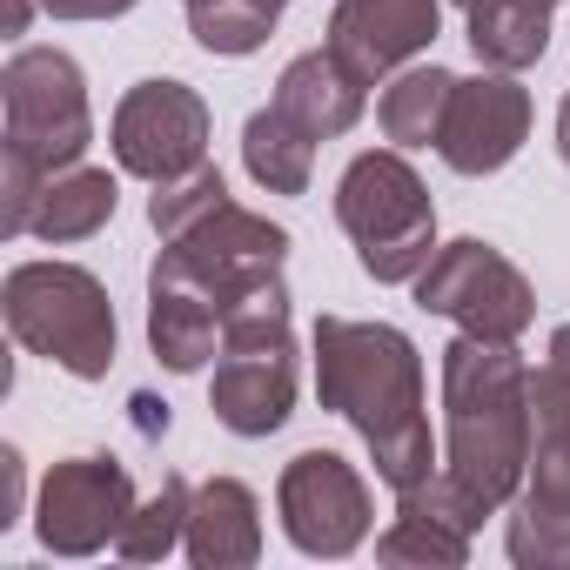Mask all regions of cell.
<instances>
[{
	"instance_id": "cell-1",
	"label": "cell",
	"mask_w": 570,
	"mask_h": 570,
	"mask_svg": "<svg viewBox=\"0 0 570 570\" xmlns=\"http://www.w3.org/2000/svg\"><path fill=\"white\" fill-rule=\"evenodd\" d=\"M309 350H316L323 410H336L363 436V450L390 490H410L430 470H443L436 443H430V416H423V356L396 323L323 316Z\"/></svg>"
},
{
	"instance_id": "cell-2",
	"label": "cell",
	"mask_w": 570,
	"mask_h": 570,
	"mask_svg": "<svg viewBox=\"0 0 570 570\" xmlns=\"http://www.w3.org/2000/svg\"><path fill=\"white\" fill-rule=\"evenodd\" d=\"M530 363L517 356V343H483L456 330V343L443 350V470L497 517L530 476Z\"/></svg>"
},
{
	"instance_id": "cell-3",
	"label": "cell",
	"mask_w": 570,
	"mask_h": 570,
	"mask_svg": "<svg viewBox=\"0 0 570 570\" xmlns=\"http://www.w3.org/2000/svg\"><path fill=\"white\" fill-rule=\"evenodd\" d=\"M0 309H8V336L68 370L75 383H101L115 370V303H108V282L81 262H21L0 289Z\"/></svg>"
},
{
	"instance_id": "cell-4",
	"label": "cell",
	"mask_w": 570,
	"mask_h": 570,
	"mask_svg": "<svg viewBox=\"0 0 570 570\" xmlns=\"http://www.w3.org/2000/svg\"><path fill=\"white\" fill-rule=\"evenodd\" d=\"M336 222L356 242V262L370 282L396 289L416 282L436 262V202L423 188V175L403 161V148H370L343 168L336 181Z\"/></svg>"
},
{
	"instance_id": "cell-5",
	"label": "cell",
	"mask_w": 570,
	"mask_h": 570,
	"mask_svg": "<svg viewBox=\"0 0 570 570\" xmlns=\"http://www.w3.org/2000/svg\"><path fill=\"white\" fill-rule=\"evenodd\" d=\"M0 108H8V148L28 155L35 168L61 175L81 168L95 141V108H88V75L61 48H21L0 68Z\"/></svg>"
},
{
	"instance_id": "cell-6",
	"label": "cell",
	"mask_w": 570,
	"mask_h": 570,
	"mask_svg": "<svg viewBox=\"0 0 570 570\" xmlns=\"http://www.w3.org/2000/svg\"><path fill=\"white\" fill-rule=\"evenodd\" d=\"M416 309L456 323L463 336L517 343L537 323V289H530V275L503 248L463 235V242H443L436 262L416 275Z\"/></svg>"
},
{
	"instance_id": "cell-7",
	"label": "cell",
	"mask_w": 570,
	"mask_h": 570,
	"mask_svg": "<svg viewBox=\"0 0 570 570\" xmlns=\"http://www.w3.org/2000/svg\"><path fill=\"white\" fill-rule=\"evenodd\" d=\"M208 135H215V115L208 101L188 88V81H135L115 108V128H108V148H115V168L135 175V181H175L188 168L208 161Z\"/></svg>"
},
{
	"instance_id": "cell-8",
	"label": "cell",
	"mask_w": 570,
	"mask_h": 570,
	"mask_svg": "<svg viewBox=\"0 0 570 570\" xmlns=\"http://www.w3.org/2000/svg\"><path fill=\"white\" fill-rule=\"evenodd\" d=\"M135 476L115 456H61L35 490V537L55 557H95L121 543L135 517Z\"/></svg>"
},
{
	"instance_id": "cell-9",
	"label": "cell",
	"mask_w": 570,
	"mask_h": 570,
	"mask_svg": "<svg viewBox=\"0 0 570 570\" xmlns=\"http://www.w3.org/2000/svg\"><path fill=\"white\" fill-rule=\"evenodd\" d=\"M275 517L303 557H350L370 537L376 503H370V483L356 463H343L336 450H303L282 463Z\"/></svg>"
},
{
	"instance_id": "cell-10",
	"label": "cell",
	"mask_w": 570,
	"mask_h": 570,
	"mask_svg": "<svg viewBox=\"0 0 570 570\" xmlns=\"http://www.w3.org/2000/svg\"><path fill=\"white\" fill-rule=\"evenodd\" d=\"M523 141H530V95L517 88V75L483 68L476 81H456L443 135H436V155L456 175H497L517 161Z\"/></svg>"
},
{
	"instance_id": "cell-11",
	"label": "cell",
	"mask_w": 570,
	"mask_h": 570,
	"mask_svg": "<svg viewBox=\"0 0 570 570\" xmlns=\"http://www.w3.org/2000/svg\"><path fill=\"white\" fill-rule=\"evenodd\" d=\"M202 289L215 296V309L235 296V289H248L255 275H282V262H289V228L282 222H268V215H255V208H222V215H208L195 235H181V242H161Z\"/></svg>"
},
{
	"instance_id": "cell-12",
	"label": "cell",
	"mask_w": 570,
	"mask_h": 570,
	"mask_svg": "<svg viewBox=\"0 0 570 570\" xmlns=\"http://www.w3.org/2000/svg\"><path fill=\"white\" fill-rule=\"evenodd\" d=\"M443 35V0H336L330 8V55L350 61L363 81H390Z\"/></svg>"
},
{
	"instance_id": "cell-13",
	"label": "cell",
	"mask_w": 570,
	"mask_h": 570,
	"mask_svg": "<svg viewBox=\"0 0 570 570\" xmlns=\"http://www.w3.org/2000/svg\"><path fill=\"white\" fill-rule=\"evenodd\" d=\"M148 350L168 376H202L222 350V309L202 282L161 248L148 268Z\"/></svg>"
},
{
	"instance_id": "cell-14",
	"label": "cell",
	"mask_w": 570,
	"mask_h": 570,
	"mask_svg": "<svg viewBox=\"0 0 570 570\" xmlns=\"http://www.w3.org/2000/svg\"><path fill=\"white\" fill-rule=\"evenodd\" d=\"M208 410L228 436H275L296 416V343L275 350H222L215 383H208Z\"/></svg>"
},
{
	"instance_id": "cell-15",
	"label": "cell",
	"mask_w": 570,
	"mask_h": 570,
	"mask_svg": "<svg viewBox=\"0 0 570 570\" xmlns=\"http://www.w3.org/2000/svg\"><path fill=\"white\" fill-rule=\"evenodd\" d=\"M195 570H248L262 557V503L242 476H208L188 497V537H181Z\"/></svg>"
},
{
	"instance_id": "cell-16",
	"label": "cell",
	"mask_w": 570,
	"mask_h": 570,
	"mask_svg": "<svg viewBox=\"0 0 570 570\" xmlns=\"http://www.w3.org/2000/svg\"><path fill=\"white\" fill-rule=\"evenodd\" d=\"M363 101H370V81H363L350 61H336L330 48L296 55L289 68H282V81H275V108L289 115L309 141L350 135V128L363 121Z\"/></svg>"
},
{
	"instance_id": "cell-17",
	"label": "cell",
	"mask_w": 570,
	"mask_h": 570,
	"mask_svg": "<svg viewBox=\"0 0 570 570\" xmlns=\"http://www.w3.org/2000/svg\"><path fill=\"white\" fill-rule=\"evenodd\" d=\"M470 55L497 75H523L550 55V0H476Z\"/></svg>"
},
{
	"instance_id": "cell-18",
	"label": "cell",
	"mask_w": 570,
	"mask_h": 570,
	"mask_svg": "<svg viewBox=\"0 0 570 570\" xmlns=\"http://www.w3.org/2000/svg\"><path fill=\"white\" fill-rule=\"evenodd\" d=\"M115 202H121V188H115V175L108 168H61L48 188H41V208H35V242H48V248H68V242H88V235H101L108 222H115Z\"/></svg>"
},
{
	"instance_id": "cell-19",
	"label": "cell",
	"mask_w": 570,
	"mask_h": 570,
	"mask_svg": "<svg viewBox=\"0 0 570 570\" xmlns=\"http://www.w3.org/2000/svg\"><path fill=\"white\" fill-rule=\"evenodd\" d=\"M242 168H248V181L268 188V195H303L309 175H316V141L268 101V108H255L248 128H242Z\"/></svg>"
},
{
	"instance_id": "cell-20",
	"label": "cell",
	"mask_w": 570,
	"mask_h": 570,
	"mask_svg": "<svg viewBox=\"0 0 570 570\" xmlns=\"http://www.w3.org/2000/svg\"><path fill=\"white\" fill-rule=\"evenodd\" d=\"M450 95H456V75L450 68H396L383 101H376V121L390 135V148H436L443 135V115H450Z\"/></svg>"
},
{
	"instance_id": "cell-21",
	"label": "cell",
	"mask_w": 570,
	"mask_h": 570,
	"mask_svg": "<svg viewBox=\"0 0 570 570\" xmlns=\"http://www.w3.org/2000/svg\"><path fill=\"white\" fill-rule=\"evenodd\" d=\"M289 0H181V14H188V35L202 55H222V61H248L268 48L275 21Z\"/></svg>"
},
{
	"instance_id": "cell-22",
	"label": "cell",
	"mask_w": 570,
	"mask_h": 570,
	"mask_svg": "<svg viewBox=\"0 0 570 570\" xmlns=\"http://www.w3.org/2000/svg\"><path fill=\"white\" fill-rule=\"evenodd\" d=\"M188 483L168 470L161 483H155V497H141L135 503V517H128V530H121V557L128 563H161V557H175L181 550V537H188Z\"/></svg>"
},
{
	"instance_id": "cell-23",
	"label": "cell",
	"mask_w": 570,
	"mask_h": 570,
	"mask_svg": "<svg viewBox=\"0 0 570 570\" xmlns=\"http://www.w3.org/2000/svg\"><path fill=\"white\" fill-rule=\"evenodd\" d=\"M228 208V181H222V168L215 161H202V168H188V175H175V181H155V195H148V228L161 235V242H181V235H195L208 215H222Z\"/></svg>"
},
{
	"instance_id": "cell-24",
	"label": "cell",
	"mask_w": 570,
	"mask_h": 570,
	"mask_svg": "<svg viewBox=\"0 0 570 570\" xmlns=\"http://www.w3.org/2000/svg\"><path fill=\"white\" fill-rule=\"evenodd\" d=\"M376 563H423V570H463L470 563V530L456 523H436V517H416V510H396V523L376 537Z\"/></svg>"
},
{
	"instance_id": "cell-25",
	"label": "cell",
	"mask_w": 570,
	"mask_h": 570,
	"mask_svg": "<svg viewBox=\"0 0 570 570\" xmlns=\"http://www.w3.org/2000/svg\"><path fill=\"white\" fill-rule=\"evenodd\" d=\"M503 550L517 570H570V517L517 497L510 523H503Z\"/></svg>"
},
{
	"instance_id": "cell-26",
	"label": "cell",
	"mask_w": 570,
	"mask_h": 570,
	"mask_svg": "<svg viewBox=\"0 0 570 570\" xmlns=\"http://www.w3.org/2000/svg\"><path fill=\"white\" fill-rule=\"evenodd\" d=\"M530 410H537V436H570V323L550 330V350L530 370Z\"/></svg>"
},
{
	"instance_id": "cell-27",
	"label": "cell",
	"mask_w": 570,
	"mask_h": 570,
	"mask_svg": "<svg viewBox=\"0 0 570 570\" xmlns=\"http://www.w3.org/2000/svg\"><path fill=\"white\" fill-rule=\"evenodd\" d=\"M48 181H55L48 168H35L28 155H14V148H8V175H0V228H8V235H28Z\"/></svg>"
},
{
	"instance_id": "cell-28",
	"label": "cell",
	"mask_w": 570,
	"mask_h": 570,
	"mask_svg": "<svg viewBox=\"0 0 570 570\" xmlns=\"http://www.w3.org/2000/svg\"><path fill=\"white\" fill-rule=\"evenodd\" d=\"M55 21H121L135 0H41Z\"/></svg>"
},
{
	"instance_id": "cell-29",
	"label": "cell",
	"mask_w": 570,
	"mask_h": 570,
	"mask_svg": "<svg viewBox=\"0 0 570 570\" xmlns=\"http://www.w3.org/2000/svg\"><path fill=\"white\" fill-rule=\"evenodd\" d=\"M0 470H8V503H0V530H14L28 517V470H21V450H0Z\"/></svg>"
},
{
	"instance_id": "cell-30",
	"label": "cell",
	"mask_w": 570,
	"mask_h": 570,
	"mask_svg": "<svg viewBox=\"0 0 570 570\" xmlns=\"http://www.w3.org/2000/svg\"><path fill=\"white\" fill-rule=\"evenodd\" d=\"M135 410H141V430H148V436H161V430H168V403H155V396H135Z\"/></svg>"
},
{
	"instance_id": "cell-31",
	"label": "cell",
	"mask_w": 570,
	"mask_h": 570,
	"mask_svg": "<svg viewBox=\"0 0 570 570\" xmlns=\"http://www.w3.org/2000/svg\"><path fill=\"white\" fill-rule=\"evenodd\" d=\"M28 21H35V0H8V35H28Z\"/></svg>"
},
{
	"instance_id": "cell-32",
	"label": "cell",
	"mask_w": 570,
	"mask_h": 570,
	"mask_svg": "<svg viewBox=\"0 0 570 570\" xmlns=\"http://www.w3.org/2000/svg\"><path fill=\"white\" fill-rule=\"evenodd\" d=\"M557 155H563V168H570V95H563V108H557Z\"/></svg>"
},
{
	"instance_id": "cell-33",
	"label": "cell",
	"mask_w": 570,
	"mask_h": 570,
	"mask_svg": "<svg viewBox=\"0 0 570 570\" xmlns=\"http://www.w3.org/2000/svg\"><path fill=\"white\" fill-rule=\"evenodd\" d=\"M450 8H463V14H470V8H476V0H450Z\"/></svg>"
},
{
	"instance_id": "cell-34",
	"label": "cell",
	"mask_w": 570,
	"mask_h": 570,
	"mask_svg": "<svg viewBox=\"0 0 570 570\" xmlns=\"http://www.w3.org/2000/svg\"><path fill=\"white\" fill-rule=\"evenodd\" d=\"M550 8H557V0H550Z\"/></svg>"
}]
</instances>
